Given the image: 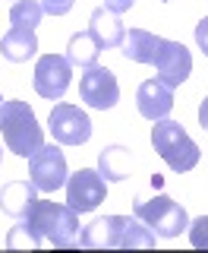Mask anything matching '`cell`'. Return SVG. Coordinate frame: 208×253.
Masks as SVG:
<instances>
[{
    "label": "cell",
    "mask_w": 208,
    "mask_h": 253,
    "mask_svg": "<svg viewBox=\"0 0 208 253\" xmlns=\"http://www.w3.org/2000/svg\"><path fill=\"white\" fill-rule=\"evenodd\" d=\"M69 76H73V63L60 54H44L35 63V92L47 101H60L69 89Z\"/></svg>",
    "instance_id": "cell-8"
},
{
    "label": "cell",
    "mask_w": 208,
    "mask_h": 253,
    "mask_svg": "<svg viewBox=\"0 0 208 253\" xmlns=\"http://www.w3.org/2000/svg\"><path fill=\"white\" fill-rule=\"evenodd\" d=\"M0 105H3V98H0Z\"/></svg>",
    "instance_id": "cell-26"
},
{
    "label": "cell",
    "mask_w": 208,
    "mask_h": 253,
    "mask_svg": "<svg viewBox=\"0 0 208 253\" xmlns=\"http://www.w3.org/2000/svg\"><path fill=\"white\" fill-rule=\"evenodd\" d=\"M130 165H133V155L126 146H107L98 155V174L104 180H126L130 177Z\"/></svg>",
    "instance_id": "cell-17"
},
{
    "label": "cell",
    "mask_w": 208,
    "mask_h": 253,
    "mask_svg": "<svg viewBox=\"0 0 208 253\" xmlns=\"http://www.w3.org/2000/svg\"><path fill=\"white\" fill-rule=\"evenodd\" d=\"M89 35L98 42L101 51H110V47L123 44L126 29H123V22H120L117 13H110L107 6H98V10L92 13V19H89Z\"/></svg>",
    "instance_id": "cell-13"
},
{
    "label": "cell",
    "mask_w": 208,
    "mask_h": 253,
    "mask_svg": "<svg viewBox=\"0 0 208 253\" xmlns=\"http://www.w3.org/2000/svg\"><path fill=\"white\" fill-rule=\"evenodd\" d=\"M41 3H35V0H16V3L10 6V22L16 29H35L41 26Z\"/></svg>",
    "instance_id": "cell-19"
},
{
    "label": "cell",
    "mask_w": 208,
    "mask_h": 253,
    "mask_svg": "<svg viewBox=\"0 0 208 253\" xmlns=\"http://www.w3.org/2000/svg\"><path fill=\"white\" fill-rule=\"evenodd\" d=\"M0 162H3V149H0Z\"/></svg>",
    "instance_id": "cell-25"
},
{
    "label": "cell",
    "mask_w": 208,
    "mask_h": 253,
    "mask_svg": "<svg viewBox=\"0 0 208 253\" xmlns=\"http://www.w3.org/2000/svg\"><path fill=\"white\" fill-rule=\"evenodd\" d=\"M98 54H101V47L89 32H79V35H73L69 44H67V60L73 63V67H82V70L95 67V63H98Z\"/></svg>",
    "instance_id": "cell-18"
},
{
    "label": "cell",
    "mask_w": 208,
    "mask_h": 253,
    "mask_svg": "<svg viewBox=\"0 0 208 253\" xmlns=\"http://www.w3.org/2000/svg\"><path fill=\"white\" fill-rule=\"evenodd\" d=\"M164 38L155 35V32H145V29H130L123 35V57L126 60H136V63H155L158 60V51H161Z\"/></svg>",
    "instance_id": "cell-14"
},
{
    "label": "cell",
    "mask_w": 208,
    "mask_h": 253,
    "mask_svg": "<svg viewBox=\"0 0 208 253\" xmlns=\"http://www.w3.org/2000/svg\"><path fill=\"white\" fill-rule=\"evenodd\" d=\"M196 44L202 47V54L208 57V16H205V19L196 26Z\"/></svg>",
    "instance_id": "cell-22"
},
{
    "label": "cell",
    "mask_w": 208,
    "mask_h": 253,
    "mask_svg": "<svg viewBox=\"0 0 208 253\" xmlns=\"http://www.w3.org/2000/svg\"><path fill=\"white\" fill-rule=\"evenodd\" d=\"M133 215L145 221L158 237H180L189 228L186 209H183L180 203H173L171 196H164V193H155V196L139 193L136 203H133Z\"/></svg>",
    "instance_id": "cell-5"
},
{
    "label": "cell",
    "mask_w": 208,
    "mask_h": 253,
    "mask_svg": "<svg viewBox=\"0 0 208 253\" xmlns=\"http://www.w3.org/2000/svg\"><path fill=\"white\" fill-rule=\"evenodd\" d=\"M79 212H73L69 206L60 203H47V200H35V206L29 209V215L22 218L19 228H13L10 234V247L16 244H29V247H41V241L54 244V247L67 250L79 244Z\"/></svg>",
    "instance_id": "cell-1"
},
{
    "label": "cell",
    "mask_w": 208,
    "mask_h": 253,
    "mask_svg": "<svg viewBox=\"0 0 208 253\" xmlns=\"http://www.w3.org/2000/svg\"><path fill=\"white\" fill-rule=\"evenodd\" d=\"M0 133H3L6 149L19 158H32L44 146V130L38 126L35 111L19 98L0 105Z\"/></svg>",
    "instance_id": "cell-3"
},
{
    "label": "cell",
    "mask_w": 208,
    "mask_h": 253,
    "mask_svg": "<svg viewBox=\"0 0 208 253\" xmlns=\"http://www.w3.org/2000/svg\"><path fill=\"white\" fill-rule=\"evenodd\" d=\"M76 0H41V10L51 13V16H67L69 10H73Z\"/></svg>",
    "instance_id": "cell-21"
},
{
    "label": "cell",
    "mask_w": 208,
    "mask_h": 253,
    "mask_svg": "<svg viewBox=\"0 0 208 253\" xmlns=\"http://www.w3.org/2000/svg\"><path fill=\"white\" fill-rule=\"evenodd\" d=\"M151 146H155V152L177 174L193 171L199 165V155H202L199 146L189 139V133L183 130V124L167 121V117L164 121H155V126H151Z\"/></svg>",
    "instance_id": "cell-4"
},
{
    "label": "cell",
    "mask_w": 208,
    "mask_h": 253,
    "mask_svg": "<svg viewBox=\"0 0 208 253\" xmlns=\"http://www.w3.org/2000/svg\"><path fill=\"white\" fill-rule=\"evenodd\" d=\"M79 95L89 108H98V111H107L120 101V85H117V76L110 73L107 67H89L79 79Z\"/></svg>",
    "instance_id": "cell-9"
},
{
    "label": "cell",
    "mask_w": 208,
    "mask_h": 253,
    "mask_svg": "<svg viewBox=\"0 0 208 253\" xmlns=\"http://www.w3.org/2000/svg\"><path fill=\"white\" fill-rule=\"evenodd\" d=\"M29 177L41 193H54L67 184L69 171H67V155L60 152V146H41L35 155L29 158Z\"/></svg>",
    "instance_id": "cell-7"
},
{
    "label": "cell",
    "mask_w": 208,
    "mask_h": 253,
    "mask_svg": "<svg viewBox=\"0 0 208 253\" xmlns=\"http://www.w3.org/2000/svg\"><path fill=\"white\" fill-rule=\"evenodd\" d=\"M158 241V234L151 231L142 218H130V215H101L89 221L79 231V244L82 247H139V250H151Z\"/></svg>",
    "instance_id": "cell-2"
},
{
    "label": "cell",
    "mask_w": 208,
    "mask_h": 253,
    "mask_svg": "<svg viewBox=\"0 0 208 253\" xmlns=\"http://www.w3.org/2000/svg\"><path fill=\"white\" fill-rule=\"evenodd\" d=\"M205 152H208V149H205Z\"/></svg>",
    "instance_id": "cell-27"
},
{
    "label": "cell",
    "mask_w": 208,
    "mask_h": 253,
    "mask_svg": "<svg viewBox=\"0 0 208 253\" xmlns=\"http://www.w3.org/2000/svg\"><path fill=\"white\" fill-rule=\"evenodd\" d=\"M0 54H3L10 63H26L38 54V38L35 29H10L3 38H0Z\"/></svg>",
    "instance_id": "cell-16"
},
{
    "label": "cell",
    "mask_w": 208,
    "mask_h": 253,
    "mask_svg": "<svg viewBox=\"0 0 208 253\" xmlns=\"http://www.w3.org/2000/svg\"><path fill=\"white\" fill-rule=\"evenodd\" d=\"M107 196V187H104V177L92 168H79L73 177L67 180V206L73 212H92L98 209Z\"/></svg>",
    "instance_id": "cell-10"
},
{
    "label": "cell",
    "mask_w": 208,
    "mask_h": 253,
    "mask_svg": "<svg viewBox=\"0 0 208 253\" xmlns=\"http://www.w3.org/2000/svg\"><path fill=\"white\" fill-rule=\"evenodd\" d=\"M189 244L196 250H208V215H199L196 221H189Z\"/></svg>",
    "instance_id": "cell-20"
},
{
    "label": "cell",
    "mask_w": 208,
    "mask_h": 253,
    "mask_svg": "<svg viewBox=\"0 0 208 253\" xmlns=\"http://www.w3.org/2000/svg\"><path fill=\"white\" fill-rule=\"evenodd\" d=\"M133 3H136V0H104V6H107V10L110 13H130L133 10Z\"/></svg>",
    "instance_id": "cell-23"
},
{
    "label": "cell",
    "mask_w": 208,
    "mask_h": 253,
    "mask_svg": "<svg viewBox=\"0 0 208 253\" xmlns=\"http://www.w3.org/2000/svg\"><path fill=\"white\" fill-rule=\"evenodd\" d=\"M136 108H139V114L151 124L164 121L173 108V89L167 83H161V79H145V83L139 85V92H136Z\"/></svg>",
    "instance_id": "cell-12"
},
{
    "label": "cell",
    "mask_w": 208,
    "mask_h": 253,
    "mask_svg": "<svg viewBox=\"0 0 208 253\" xmlns=\"http://www.w3.org/2000/svg\"><path fill=\"white\" fill-rule=\"evenodd\" d=\"M155 70H158V79L173 89V85L186 83L189 73H193V54L186 51V44L164 38L161 51H158V60H155Z\"/></svg>",
    "instance_id": "cell-11"
},
{
    "label": "cell",
    "mask_w": 208,
    "mask_h": 253,
    "mask_svg": "<svg viewBox=\"0 0 208 253\" xmlns=\"http://www.w3.org/2000/svg\"><path fill=\"white\" fill-rule=\"evenodd\" d=\"M47 130L51 136L60 142V146H82V142L92 139V121L82 108L67 105V101H57L51 108V117H47Z\"/></svg>",
    "instance_id": "cell-6"
},
{
    "label": "cell",
    "mask_w": 208,
    "mask_h": 253,
    "mask_svg": "<svg viewBox=\"0 0 208 253\" xmlns=\"http://www.w3.org/2000/svg\"><path fill=\"white\" fill-rule=\"evenodd\" d=\"M35 193H38V187L32 180H10V184H3V190H0V209L10 218H26L29 209L38 200Z\"/></svg>",
    "instance_id": "cell-15"
},
{
    "label": "cell",
    "mask_w": 208,
    "mask_h": 253,
    "mask_svg": "<svg viewBox=\"0 0 208 253\" xmlns=\"http://www.w3.org/2000/svg\"><path fill=\"white\" fill-rule=\"evenodd\" d=\"M199 124H202V130H208V95L202 98V105H199Z\"/></svg>",
    "instance_id": "cell-24"
}]
</instances>
